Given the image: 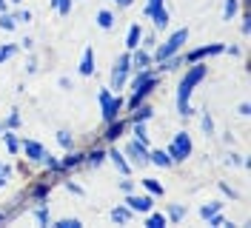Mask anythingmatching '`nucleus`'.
I'll use <instances>...</instances> for the list:
<instances>
[{"label": "nucleus", "mask_w": 251, "mask_h": 228, "mask_svg": "<svg viewBox=\"0 0 251 228\" xmlns=\"http://www.w3.org/2000/svg\"><path fill=\"white\" fill-rule=\"evenodd\" d=\"M205 66H200V63H191V69L186 72V77L180 80V89H177V111L183 114V117H188L191 114V106H188V97H191V91H194V86L200 83L205 77Z\"/></svg>", "instance_id": "f257e3e1"}, {"label": "nucleus", "mask_w": 251, "mask_h": 228, "mask_svg": "<svg viewBox=\"0 0 251 228\" xmlns=\"http://www.w3.org/2000/svg\"><path fill=\"white\" fill-rule=\"evenodd\" d=\"M46 194H49V182H40V185L31 191V197L37 200V203H43V200H46Z\"/></svg>", "instance_id": "bb28decb"}, {"label": "nucleus", "mask_w": 251, "mask_h": 228, "mask_svg": "<svg viewBox=\"0 0 251 228\" xmlns=\"http://www.w3.org/2000/svg\"><path fill=\"white\" fill-rule=\"evenodd\" d=\"M240 114H243V117H249V114H251V106H249V103H243V106H240Z\"/></svg>", "instance_id": "a18cd8bd"}, {"label": "nucleus", "mask_w": 251, "mask_h": 228, "mask_svg": "<svg viewBox=\"0 0 251 228\" xmlns=\"http://www.w3.org/2000/svg\"><path fill=\"white\" fill-rule=\"evenodd\" d=\"M66 188H69V191H75V194H83V188H80V185H75V182H66Z\"/></svg>", "instance_id": "c03bdc74"}, {"label": "nucleus", "mask_w": 251, "mask_h": 228, "mask_svg": "<svg viewBox=\"0 0 251 228\" xmlns=\"http://www.w3.org/2000/svg\"><path fill=\"white\" fill-rule=\"evenodd\" d=\"M3 140H6V146H9V152H12V154L20 149V143H17V137H15V134H3Z\"/></svg>", "instance_id": "c756f323"}, {"label": "nucleus", "mask_w": 251, "mask_h": 228, "mask_svg": "<svg viewBox=\"0 0 251 228\" xmlns=\"http://www.w3.org/2000/svg\"><path fill=\"white\" fill-rule=\"evenodd\" d=\"M126 154H128V157H131L134 163H140V166H146V163H149V149H146V143H140V140L128 143Z\"/></svg>", "instance_id": "0eeeda50"}, {"label": "nucleus", "mask_w": 251, "mask_h": 228, "mask_svg": "<svg viewBox=\"0 0 251 228\" xmlns=\"http://www.w3.org/2000/svg\"><path fill=\"white\" fill-rule=\"evenodd\" d=\"M134 134H137V140H140V143H146V140H149V134H146V126H143V123H134Z\"/></svg>", "instance_id": "f704fd0d"}, {"label": "nucleus", "mask_w": 251, "mask_h": 228, "mask_svg": "<svg viewBox=\"0 0 251 228\" xmlns=\"http://www.w3.org/2000/svg\"><path fill=\"white\" fill-rule=\"evenodd\" d=\"M20 149H23V154H26L29 160H43V154H46V149H43L37 140H23Z\"/></svg>", "instance_id": "6e6552de"}, {"label": "nucleus", "mask_w": 251, "mask_h": 228, "mask_svg": "<svg viewBox=\"0 0 251 228\" xmlns=\"http://www.w3.org/2000/svg\"><path fill=\"white\" fill-rule=\"evenodd\" d=\"M128 69H131V57L128 54H123L120 60L114 63V69H111V89H123L126 80H128Z\"/></svg>", "instance_id": "39448f33"}, {"label": "nucleus", "mask_w": 251, "mask_h": 228, "mask_svg": "<svg viewBox=\"0 0 251 228\" xmlns=\"http://www.w3.org/2000/svg\"><path fill=\"white\" fill-rule=\"evenodd\" d=\"M123 128H126V123H120V120H111L109 123V128H106V140H109V143H114V140H117V137L123 134Z\"/></svg>", "instance_id": "f8f14e48"}, {"label": "nucleus", "mask_w": 251, "mask_h": 228, "mask_svg": "<svg viewBox=\"0 0 251 228\" xmlns=\"http://www.w3.org/2000/svg\"><path fill=\"white\" fill-rule=\"evenodd\" d=\"M154 26L157 29H166V26H169V12H166V9H160V12H154Z\"/></svg>", "instance_id": "4be33fe9"}, {"label": "nucleus", "mask_w": 251, "mask_h": 228, "mask_svg": "<svg viewBox=\"0 0 251 228\" xmlns=\"http://www.w3.org/2000/svg\"><path fill=\"white\" fill-rule=\"evenodd\" d=\"M34 220H37L40 226H46V223H49V211H46V208H43V205H40V208L34 211Z\"/></svg>", "instance_id": "72a5a7b5"}, {"label": "nucleus", "mask_w": 251, "mask_h": 228, "mask_svg": "<svg viewBox=\"0 0 251 228\" xmlns=\"http://www.w3.org/2000/svg\"><path fill=\"white\" fill-rule=\"evenodd\" d=\"M83 157H86V163H89L92 168H97L100 163H103V160H106V152H100V149H94V152L83 154Z\"/></svg>", "instance_id": "dca6fc26"}, {"label": "nucleus", "mask_w": 251, "mask_h": 228, "mask_svg": "<svg viewBox=\"0 0 251 228\" xmlns=\"http://www.w3.org/2000/svg\"><path fill=\"white\" fill-rule=\"evenodd\" d=\"M183 214H186L183 205H172V208H169V220H183Z\"/></svg>", "instance_id": "7c9ffc66"}, {"label": "nucleus", "mask_w": 251, "mask_h": 228, "mask_svg": "<svg viewBox=\"0 0 251 228\" xmlns=\"http://www.w3.org/2000/svg\"><path fill=\"white\" fill-rule=\"evenodd\" d=\"M128 217H131V208H114V211H111V220H114V223H126Z\"/></svg>", "instance_id": "a878e982"}, {"label": "nucleus", "mask_w": 251, "mask_h": 228, "mask_svg": "<svg viewBox=\"0 0 251 228\" xmlns=\"http://www.w3.org/2000/svg\"><path fill=\"white\" fill-rule=\"evenodd\" d=\"M188 154H191V137L186 131H177L172 140V146H169V157H172V163H183Z\"/></svg>", "instance_id": "f03ea898"}, {"label": "nucleus", "mask_w": 251, "mask_h": 228, "mask_svg": "<svg viewBox=\"0 0 251 228\" xmlns=\"http://www.w3.org/2000/svg\"><path fill=\"white\" fill-rule=\"evenodd\" d=\"M143 185L149 188V194H154V197H163V185L157 180H143Z\"/></svg>", "instance_id": "393cba45"}, {"label": "nucleus", "mask_w": 251, "mask_h": 228, "mask_svg": "<svg viewBox=\"0 0 251 228\" xmlns=\"http://www.w3.org/2000/svg\"><path fill=\"white\" fill-rule=\"evenodd\" d=\"M137 46H140V26L134 23V26L128 29V37H126V49H131V51H134Z\"/></svg>", "instance_id": "4468645a"}, {"label": "nucleus", "mask_w": 251, "mask_h": 228, "mask_svg": "<svg viewBox=\"0 0 251 228\" xmlns=\"http://www.w3.org/2000/svg\"><path fill=\"white\" fill-rule=\"evenodd\" d=\"M0 128H3V126H0Z\"/></svg>", "instance_id": "3c124183"}, {"label": "nucleus", "mask_w": 251, "mask_h": 228, "mask_svg": "<svg viewBox=\"0 0 251 228\" xmlns=\"http://www.w3.org/2000/svg\"><path fill=\"white\" fill-rule=\"evenodd\" d=\"M15 20H17V23H29V20H31V12H29V9H26V12H17Z\"/></svg>", "instance_id": "a19ab883"}, {"label": "nucleus", "mask_w": 251, "mask_h": 228, "mask_svg": "<svg viewBox=\"0 0 251 228\" xmlns=\"http://www.w3.org/2000/svg\"><path fill=\"white\" fill-rule=\"evenodd\" d=\"M97 26H100V29H111V26H114V15L106 12V9H103V12H97Z\"/></svg>", "instance_id": "f3484780"}, {"label": "nucleus", "mask_w": 251, "mask_h": 228, "mask_svg": "<svg viewBox=\"0 0 251 228\" xmlns=\"http://www.w3.org/2000/svg\"><path fill=\"white\" fill-rule=\"evenodd\" d=\"M57 143H60V146L66 149V152H69V149L75 146V143H72V134H69V131H57Z\"/></svg>", "instance_id": "c85d7f7f"}, {"label": "nucleus", "mask_w": 251, "mask_h": 228, "mask_svg": "<svg viewBox=\"0 0 251 228\" xmlns=\"http://www.w3.org/2000/svg\"><path fill=\"white\" fill-rule=\"evenodd\" d=\"M149 163H154L160 168H169L172 166V157H169V152H149Z\"/></svg>", "instance_id": "9b49d317"}, {"label": "nucleus", "mask_w": 251, "mask_h": 228, "mask_svg": "<svg viewBox=\"0 0 251 228\" xmlns=\"http://www.w3.org/2000/svg\"><path fill=\"white\" fill-rule=\"evenodd\" d=\"M106 157H111V163L120 168V174H128V171H131V168H128V163H126V157H123L120 152H117V149H111V152L106 154Z\"/></svg>", "instance_id": "ddd939ff"}, {"label": "nucleus", "mask_w": 251, "mask_h": 228, "mask_svg": "<svg viewBox=\"0 0 251 228\" xmlns=\"http://www.w3.org/2000/svg\"><path fill=\"white\" fill-rule=\"evenodd\" d=\"M128 208L131 211H140V214H146V211H151V197H137V194H128Z\"/></svg>", "instance_id": "1a4fd4ad"}, {"label": "nucleus", "mask_w": 251, "mask_h": 228, "mask_svg": "<svg viewBox=\"0 0 251 228\" xmlns=\"http://www.w3.org/2000/svg\"><path fill=\"white\" fill-rule=\"evenodd\" d=\"M83 226V223H80V220H75V217H72V220H60V223H57V226L54 228H80Z\"/></svg>", "instance_id": "473e14b6"}, {"label": "nucleus", "mask_w": 251, "mask_h": 228, "mask_svg": "<svg viewBox=\"0 0 251 228\" xmlns=\"http://www.w3.org/2000/svg\"><path fill=\"white\" fill-rule=\"evenodd\" d=\"M226 46H220V43H211V46H203V49H194V51H188V63H200L203 57H211V54H220Z\"/></svg>", "instance_id": "423d86ee"}, {"label": "nucleus", "mask_w": 251, "mask_h": 228, "mask_svg": "<svg viewBox=\"0 0 251 228\" xmlns=\"http://www.w3.org/2000/svg\"><path fill=\"white\" fill-rule=\"evenodd\" d=\"M94 72V51L92 49H86V51H83V60H80V75H92Z\"/></svg>", "instance_id": "9d476101"}, {"label": "nucleus", "mask_w": 251, "mask_h": 228, "mask_svg": "<svg viewBox=\"0 0 251 228\" xmlns=\"http://www.w3.org/2000/svg\"><path fill=\"white\" fill-rule=\"evenodd\" d=\"M249 20H251V17H249V15L243 17V34H249V31H251V23H249Z\"/></svg>", "instance_id": "37998d69"}, {"label": "nucleus", "mask_w": 251, "mask_h": 228, "mask_svg": "<svg viewBox=\"0 0 251 228\" xmlns=\"http://www.w3.org/2000/svg\"><path fill=\"white\" fill-rule=\"evenodd\" d=\"M163 9V0H149V6H146V15L151 17L154 12H160Z\"/></svg>", "instance_id": "2f4dec72"}, {"label": "nucleus", "mask_w": 251, "mask_h": 228, "mask_svg": "<svg viewBox=\"0 0 251 228\" xmlns=\"http://www.w3.org/2000/svg\"><path fill=\"white\" fill-rule=\"evenodd\" d=\"M120 188H123L126 194H131V191H134V182H131V180H123V182H120Z\"/></svg>", "instance_id": "79ce46f5"}, {"label": "nucleus", "mask_w": 251, "mask_h": 228, "mask_svg": "<svg viewBox=\"0 0 251 228\" xmlns=\"http://www.w3.org/2000/svg\"><path fill=\"white\" fill-rule=\"evenodd\" d=\"M188 40V29H177L172 34V37H169V40H166V43L160 46V49H157V60H166V57H172V54H177V51H180V46L186 43Z\"/></svg>", "instance_id": "7ed1b4c3"}, {"label": "nucleus", "mask_w": 251, "mask_h": 228, "mask_svg": "<svg viewBox=\"0 0 251 228\" xmlns=\"http://www.w3.org/2000/svg\"><path fill=\"white\" fill-rule=\"evenodd\" d=\"M166 223H169V220H166L163 214H151V217L146 220V226L149 228H166Z\"/></svg>", "instance_id": "5701e85b"}, {"label": "nucleus", "mask_w": 251, "mask_h": 228, "mask_svg": "<svg viewBox=\"0 0 251 228\" xmlns=\"http://www.w3.org/2000/svg\"><path fill=\"white\" fill-rule=\"evenodd\" d=\"M237 0H226V6H223V20H231V17L237 15Z\"/></svg>", "instance_id": "412c9836"}, {"label": "nucleus", "mask_w": 251, "mask_h": 228, "mask_svg": "<svg viewBox=\"0 0 251 228\" xmlns=\"http://www.w3.org/2000/svg\"><path fill=\"white\" fill-rule=\"evenodd\" d=\"M0 12H6V0H0Z\"/></svg>", "instance_id": "de8ad7c7"}, {"label": "nucleus", "mask_w": 251, "mask_h": 228, "mask_svg": "<svg viewBox=\"0 0 251 228\" xmlns=\"http://www.w3.org/2000/svg\"><path fill=\"white\" fill-rule=\"evenodd\" d=\"M15 126H20V114L12 111V114H9V120H6V128H15Z\"/></svg>", "instance_id": "58836bf2"}, {"label": "nucleus", "mask_w": 251, "mask_h": 228, "mask_svg": "<svg viewBox=\"0 0 251 228\" xmlns=\"http://www.w3.org/2000/svg\"><path fill=\"white\" fill-rule=\"evenodd\" d=\"M131 63H134V69H149V63H151V57H149L146 51H134V57H131Z\"/></svg>", "instance_id": "a211bd4d"}, {"label": "nucleus", "mask_w": 251, "mask_h": 228, "mask_svg": "<svg viewBox=\"0 0 251 228\" xmlns=\"http://www.w3.org/2000/svg\"><path fill=\"white\" fill-rule=\"evenodd\" d=\"M51 6H54L60 15H69V12H72V0H51Z\"/></svg>", "instance_id": "cd10ccee"}, {"label": "nucleus", "mask_w": 251, "mask_h": 228, "mask_svg": "<svg viewBox=\"0 0 251 228\" xmlns=\"http://www.w3.org/2000/svg\"><path fill=\"white\" fill-rule=\"evenodd\" d=\"M100 106H103V120L111 123V120H117V111L123 108V100L120 97H111V91H100Z\"/></svg>", "instance_id": "20e7f679"}, {"label": "nucleus", "mask_w": 251, "mask_h": 228, "mask_svg": "<svg viewBox=\"0 0 251 228\" xmlns=\"http://www.w3.org/2000/svg\"><path fill=\"white\" fill-rule=\"evenodd\" d=\"M12 54H15V46H3V49H0V63H3V60H9Z\"/></svg>", "instance_id": "c9c22d12"}, {"label": "nucleus", "mask_w": 251, "mask_h": 228, "mask_svg": "<svg viewBox=\"0 0 251 228\" xmlns=\"http://www.w3.org/2000/svg\"><path fill=\"white\" fill-rule=\"evenodd\" d=\"M220 208H223V203H208V205H203V208H200V217H203V220H208V217H211V214H217Z\"/></svg>", "instance_id": "b1692460"}, {"label": "nucleus", "mask_w": 251, "mask_h": 228, "mask_svg": "<svg viewBox=\"0 0 251 228\" xmlns=\"http://www.w3.org/2000/svg\"><path fill=\"white\" fill-rule=\"evenodd\" d=\"M114 3H117L120 9H126V6H131V0H114Z\"/></svg>", "instance_id": "49530a36"}, {"label": "nucleus", "mask_w": 251, "mask_h": 228, "mask_svg": "<svg viewBox=\"0 0 251 228\" xmlns=\"http://www.w3.org/2000/svg\"><path fill=\"white\" fill-rule=\"evenodd\" d=\"M9 174H12V168H9V166H0V188L6 185V180H9Z\"/></svg>", "instance_id": "ea45409f"}, {"label": "nucleus", "mask_w": 251, "mask_h": 228, "mask_svg": "<svg viewBox=\"0 0 251 228\" xmlns=\"http://www.w3.org/2000/svg\"><path fill=\"white\" fill-rule=\"evenodd\" d=\"M15 26H17V20H15V17H12V15H6V12H0V29H3V31H12Z\"/></svg>", "instance_id": "aec40b11"}, {"label": "nucleus", "mask_w": 251, "mask_h": 228, "mask_svg": "<svg viewBox=\"0 0 251 228\" xmlns=\"http://www.w3.org/2000/svg\"><path fill=\"white\" fill-rule=\"evenodd\" d=\"M3 220H6V217H3V214H0V223H3Z\"/></svg>", "instance_id": "09e8293b"}, {"label": "nucleus", "mask_w": 251, "mask_h": 228, "mask_svg": "<svg viewBox=\"0 0 251 228\" xmlns=\"http://www.w3.org/2000/svg\"><path fill=\"white\" fill-rule=\"evenodd\" d=\"M208 223H211L214 228H223V226H226V220L220 217V211H217V214H211V217H208Z\"/></svg>", "instance_id": "4c0bfd02"}, {"label": "nucleus", "mask_w": 251, "mask_h": 228, "mask_svg": "<svg viewBox=\"0 0 251 228\" xmlns=\"http://www.w3.org/2000/svg\"><path fill=\"white\" fill-rule=\"evenodd\" d=\"M12 3H20V0H12Z\"/></svg>", "instance_id": "8fccbe9b"}, {"label": "nucleus", "mask_w": 251, "mask_h": 228, "mask_svg": "<svg viewBox=\"0 0 251 228\" xmlns=\"http://www.w3.org/2000/svg\"><path fill=\"white\" fill-rule=\"evenodd\" d=\"M151 114H154V111H151L149 106H137V108H134V123H146Z\"/></svg>", "instance_id": "6ab92c4d"}, {"label": "nucleus", "mask_w": 251, "mask_h": 228, "mask_svg": "<svg viewBox=\"0 0 251 228\" xmlns=\"http://www.w3.org/2000/svg\"><path fill=\"white\" fill-rule=\"evenodd\" d=\"M80 163H83V154H77V152H72V149H69V154L63 157L60 166L63 168H75V166H80Z\"/></svg>", "instance_id": "2eb2a0df"}, {"label": "nucleus", "mask_w": 251, "mask_h": 228, "mask_svg": "<svg viewBox=\"0 0 251 228\" xmlns=\"http://www.w3.org/2000/svg\"><path fill=\"white\" fill-rule=\"evenodd\" d=\"M203 131H205V134H214V120H211L208 114L203 117Z\"/></svg>", "instance_id": "e433bc0d"}]
</instances>
